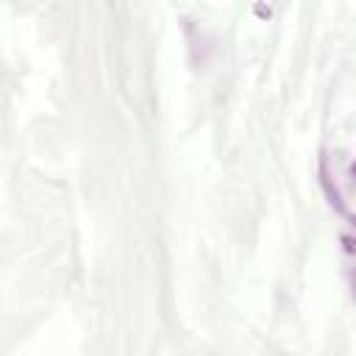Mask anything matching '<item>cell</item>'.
Instances as JSON below:
<instances>
[{"label": "cell", "mask_w": 356, "mask_h": 356, "mask_svg": "<svg viewBox=\"0 0 356 356\" xmlns=\"http://www.w3.org/2000/svg\"><path fill=\"white\" fill-rule=\"evenodd\" d=\"M320 186H323V192H325L328 203H331L337 211H345L342 195H339V189H337V184H334V178H331V172H328V161H325V156L320 159Z\"/></svg>", "instance_id": "obj_1"}, {"label": "cell", "mask_w": 356, "mask_h": 356, "mask_svg": "<svg viewBox=\"0 0 356 356\" xmlns=\"http://www.w3.org/2000/svg\"><path fill=\"white\" fill-rule=\"evenodd\" d=\"M353 225H356V217H353Z\"/></svg>", "instance_id": "obj_5"}, {"label": "cell", "mask_w": 356, "mask_h": 356, "mask_svg": "<svg viewBox=\"0 0 356 356\" xmlns=\"http://www.w3.org/2000/svg\"><path fill=\"white\" fill-rule=\"evenodd\" d=\"M350 175H353V178H356V161H353V164H350Z\"/></svg>", "instance_id": "obj_4"}, {"label": "cell", "mask_w": 356, "mask_h": 356, "mask_svg": "<svg viewBox=\"0 0 356 356\" xmlns=\"http://www.w3.org/2000/svg\"><path fill=\"white\" fill-rule=\"evenodd\" d=\"M256 14H259V17H270V14H273V11H270V8H267V6H256Z\"/></svg>", "instance_id": "obj_3"}, {"label": "cell", "mask_w": 356, "mask_h": 356, "mask_svg": "<svg viewBox=\"0 0 356 356\" xmlns=\"http://www.w3.org/2000/svg\"><path fill=\"white\" fill-rule=\"evenodd\" d=\"M342 245H345V250H348V253H356V239H350V236H342Z\"/></svg>", "instance_id": "obj_2"}]
</instances>
